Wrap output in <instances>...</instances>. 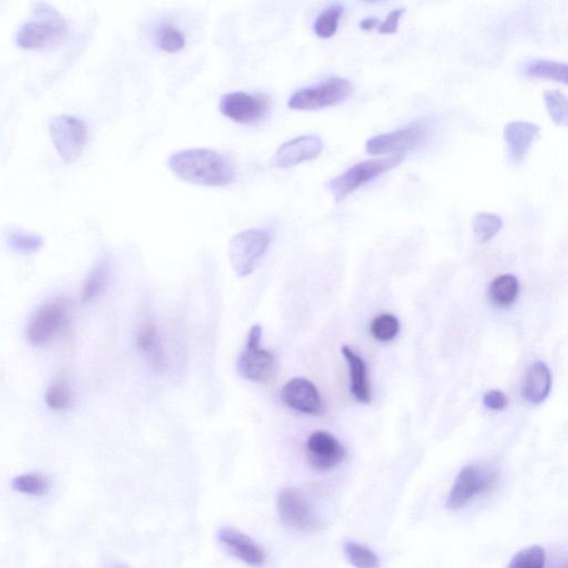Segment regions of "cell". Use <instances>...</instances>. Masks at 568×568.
<instances>
[{
  "instance_id": "6da1fadb",
  "label": "cell",
  "mask_w": 568,
  "mask_h": 568,
  "mask_svg": "<svg viewBox=\"0 0 568 568\" xmlns=\"http://www.w3.org/2000/svg\"><path fill=\"white\" fill-rule=\"evenodd\" d=\"M168 165L179 179L204 187H224L235 179L234 164L227 155L215 150H181L170 155Z\"/></svg>"
},
{
  "instance_id": "7a4b0ae2",
  "label": "cell",
  "mask_w": 568,
  "mask_h": 568,
  "mask_svg": "<svg viewBox=\"0 0 568 568\" xmlns=\"http://www.w3.org/2000/svg\"><path fill=\"white\" fill-rule=\"evenodd\" d=\"M68 33L66 20L48 4L35 5L32 15L18 29L16 44L24 49L53 46Z\"/></svg>"
},
{
  "instance_id": "3957f363",
  "label": "cell",
  "mask_w": 568,
  "mask_h": 568,
  "mask_svg": "<svg viewBox=\"0 0 568 568\" xmlns=\"http://www.w3.org/2000/svg\"><path fill=\"white\" fill-rule=\"evenodd\" d=\"M405 158L404 154L390 155L382 159L360 163L338 175L329 184V189L336 201L344 200L362 185L380 177L381 174L398 167Z\"/></svg>"
},
{
  "instance_id": "277c9868",
  "label": "cell",
  "mask_w": 568,
  "mask_h": 568,
  "mask_svg": "<svg viewBox=\"0 0 568 568\" xmlns=\"http://www.w3.org/2000/svg\"><path fill=\"white\" fill-rule=\"evenodd\" d=\"M271 244L268 231L250 229L237 234L230 241L229 258L235 274L244 278L254 273Z\"/></svg>"
},
{
  "instance_id": "5b68a950",
  "label": "cell",
  "mask_w": 568,
  "mask_h": 568,
  "mask_svg": "<svg viewBox=\"0 0 568 568\" xmlns=\"http://www.w3.org/2000/svg\"><path fill=\"white\" fill-rule=\"evenodd\" d=\"M276 511L285 529L296 533H315L324 530V522L315 515L313 506L303 493L286 487L276 497Z\"/></svg>"
},
{
  "instance_id": "8992f818",
  "label": "cell",
  "mask_w": 568,
  "mask_h": 568,
  "mask_svg": "<svg viewBox=\"0 0 568 568\" xmlns=\"http://www.w3.org/2000/svg\"><path fill=\"white\" fill-rule=\"evenodd\" d=\"M354 92V85L344 78L334 77L318 85L303 88L291 95L289 108L294 110H319L344 102Z\"/></svg>"
},
{
  "instance_id": "52a82bcc",
  "label": "cell",
  "mask_w": 568,
  "mask_h": 568,
  "mask_svg": "<svg viewBox=\"0 0 568 568\" xmlns=\"http://www.w3.org/2000/svg\"><path fill=\"white\" fill-rule=\"evenodd\" d=\"M49 135L60 158L76 163L88 142V128L82 119L62 115L50 119Z\"/></svg>"
},
{
  "instance_id": "ba28073f",
  "label": "cell",
  "mask_w": 568,
  "mask_h": 568,
  "mask_svg": "<svg viewBox=\"0 0 568 568\" xmlns=\"http://www.w3.org/2000/svg\"><path fill=\"white\" fill-rule=\"evenodd\" d=\"M263 329L254 325L246 336L245 349L238 360V371L244 379L266 384L273 380L278 371L274 354L260 348Z\"/></svg>"
},
{
  "instance_id": "9c48e42d",
  "label": "cell",
  "mask_w": 568,
  "mask_h": 568,
  "mask_svg": "<svg viewBox=\"0 0 568 568\" xmlns=\"http://www.w3.org/2000/svg\"><path fill=\"white\" fill-rule=\"evenodd\" d=\"M496 481L495 472L490 467L470 464L462 469L446 501V509L460 511L475 496L489 491Z\"/></svg>"
},
{
  "instance_id": "30bf717a",
  "label": "cell",
  "mask_w": 568,
  "mask_h": 568,
  "mask_svg": "<svg viewBox=\"0 0 568 568\" xmlns=\"http://www.w3.org/2000/svg\"><path fill=\"white\" fill-rule=\"evenodd\" d=\"M271 99L264 94L230 93L220 99V113L234 123L254 124L264 120L271 110Z\"/></svg>"
},
{
  "instance_id": "8fae6325",
  "label": "cell",
  "mask_w": 568,
  "mask_h": 568,
  "mask_svg": "<svg viewBox=\"0 0 568 568\" xmlns=\"http://www.w3.org/2000/svg\"><path fill=\"white\" fill-rule=\"evenodd\" d=\"M68 305L63 300L53 301L37 310L28 324L27 338L35 346H42L55 339L67 323Z\"/></svg>"
},
{
  "instance_id": "7c38bea8",
  "label": "cell",
  "mask_w": 568,
  "mask_h": 568,
  "mask_svg": "<svg viewBox=\"0 0 568 568\" xmlns=\"http://www.w3.org/2000/svg\"><path fill=\"white\" fill-rule=\"evenodd\" d=\"M306 457L309 464L318 472L336 469L346 460L345 447L329 432L318 431L306 441Z\"/></svg>"
},
{
  "instance_id": "4fadbf2b",
  "label": "cell",
  "mask_w": 568,
  "mask_h": 568,
  "mask_svg": "<svg viewBox=\"0 0 568 568\" xmlns=\"http://www.w3.org/2000/svg\"><path fill=\"white\" fill-rule=\"evenodd\" d=\"M425 134L424 125L414 124L395 132L375 135L366 143V153L371 155L401 154L421 144Z\"/></svg>"
},
{
  "instance_id": "5bb4252c",
  "label": "cell",
  "mask_w": 568,
  "mask_h": 568,
  "mask_svg": "<svg viewBox=\"0 0 568 568\" xmlns=\"http://www.w3.org/2000/svg\"><path fill=\"white\" fill-rule=\"evenodd\" d=\"M217 539L231 555L244 564L261 568L265 565L266 554L263 547L245 533L234 527L224 526L217 533Z\"/></svg>"
},
{
  "instance_id": "9a60e30c",
  "label": "cell",
  "mask_w": 568,
  "mask_h": 568,
  "mask_svg": "<svg viewBox=\"0 0 568 568\" xmlns=\"http://www.w3.org/2000/svg\"><path fill=\"white\" fill-rule=\"evenodd\" d=\"M323 139L308 135L290 140L276 150L273 158L275 168L286 169L318 158L323 153Z\"/></svg>"
},
{
  "instance_id": "2e32d148",
  "label": "cell",
  "mask_w": 568,
  "mask_h": 568,
  "mask_svg": "<svg viewBox=\"0 0 568 568\" xmlns=\"http://www.w3.org/2000/svg\"><path fill=\"white\" fill-rule=\"evenodd\" d=\"M281 400L286 406L300 414L318 415L323 414L324 402L313 382L295 378L281 390Z\"/></svg>"
},
{
  "instance_id": "e0dca14e",
  "label": "cell",
  "mask_w": 568,
  "mask_h": 568,
  "mask_svg": "<svg viewBox=\"0 0 568 568\" xmlns=\"http://www.w3.org/2000/svg\"><path fill=\"white\" fill-rule=\"evenodd\" d=\"M135 345L150 366L158 374H163L167 368V359L157 324L153 319L145 318L138 325L135 332Z\"/></svg>"
},
{
  "instance_id": "ac0fdd59",
  "label": "cell",
  "mask_w": 568,
  "mask_h": 568,
  "mask_svg": "<svg viewBox=\"0 0 568 568\" xmlns=\"http://www.w3.org/2000/svg\"><path fill=\"white\" fill-rule=\"evenodd\" d=\"M539 134L540 127L535 124L512 122L506 125L504 138L509 158L513 164H519L524 160Z\"/></svg>"
},
{
  "instance_id": "d6986e66",
  "label": "cell",
  "mask_w": 568,
  "mask_h": 568,
  "mask_svg": "<svg viewBox=\"0 0 568 568\" xmlns=\"http://www.w3.org/2000/svg\"><path fill=\"white\" fill-rule=\"evenodd\" d=\"M553 378L551 370L544 362H536L527 372L522 395L531 404H541L550 395Z\"/></svg>"
},
{
  "instance_id": "ffe728a7",
  "label": "cell",
  "mask_w": 568,
  "mask_h": 568,
  "mask_svg": "<svg viewBox=\"0 0 568 568\" xmlns=\"http://www.w3.org/2000/svg\"><path fill=\"white\" fill-rule=\"evenodd\" d=\"M341 351L346 362H348L352 394H354V398L361 402V404H370L371 388L368 379V370H366L364 360L348 345H344Z\"/></svg>"
},
{
  "instance_id": "44dd1931",
  "label": "cell",
  "mask_w": 568,
  "mask_h": 568,
  "mask_svg": "<svg viewBox=\"0 0 568 568\" xmlns=\"http://www.w3.org/2000/svg\"><path fill=\"white\" fill-rule=\"evenodd\" d=\"M519 293V281L512 274L497 276L489 286L491 303L499 308H507L514 304Z\"/></svg>"
},
{
  "instance_id": "7402d4cb",
  "label": "cell",
  "mask_w": 568,
  "mask_h": 568,
  "mask_svg": "<svg viewBox=\"0 0 568 568\" xmlns=\"http://www.w3.org/2000/svg\"><path fill=\"white\" fill-rule=\"evenodd\" d=\"M523 72L530 77L554 80L568 85V64L549 59H535L526 63Z\"/></svg>"
},
{
  "instance_id": "603a6c76",
  "label": "cell",
  "mask_w": 568,
  "mask_h": 568,
  "mask_svg": "<svg viewBox=\"0 0 568 568\" xmlns=\"http://www.w3.org/2000/svg\"><path fill=\"white\" fill-rule=\"evenodd\" d=\"M109 275L110 265L107 260H100L95 264L85 280L82 291L83 300L92 301L102 294L108 284Z\"/></svg>"
},
{
  "instance_id": "cb8c5ba5",
  "label": "cell",
  "mask_w": 568,
  "mask_h": 568,
  "mask_svg": "<svg viewBox=\"0 0 568 568\" xmlns=\"http://www.w3.org/2000/svg\"><path fill=\"white\" fill-rule=\"evenodd\" d=\"M12 489L20 494L43 497L47 495L50 484L47 479L39 474L28 473L15 477L12 481Z\"/></svg>"
},
{
  "instance_id": "d4e9b609",
  "label": "cell",
  "mask_w": 568,
  "mask_h": 568,
  "mask_svg": "<svg viewBox=\"0 0 568 568\" xmlns=\"http://www.w3.org/2000/svg\"><path fill=\"white\" fill-rule=\"evenodd\" d=\"M344 553L352 566L355 568H380V557L374 551L359 543H344Z\"/></svg>"
},
{
  "instance_id": "484cf974",
  "label": "cell",
  "mask_w": 568,
  "mask_h": 568,
  "mask_svg": "<svg viewBox=\"0 0 568 568\" xmlns=\"http://www.w3.org/2000/svg\"><path fill=\"white\" fill-rule=\"evenodd\" d=\"M154 43L164 53H177L184 47L185 38L174 25L165 23L155 30Z\"/></svg>"
},
{
  "instance_id": "4316f807",
  "label": "cell",
  "mask_w": 568,
  "mask_h": 568,
  "mask_svg": "<svg viewBox=\"0 0 568 568\" xmlns=\"http://www.w3.org/2000/svg\"><path fill=\"white\" fill-rule=\"evenodd\" d=\"M472 225H473L477 240L481 244H486L500 233L503 227V220L494 214L480 213L473 218Z\"/></svg>"
},
{
  "instance_id": "83f0119b",
  "label": "cell",
  "mask_w": 568,
  "mask_h": 568,
  "mask_svg": "<svg viewBox=\"0 0 568 568\" xmlns=\"http://www.w3.org/2000/svg\"><path fill=\"white\" fill-rule=\"evenodd\" d=\"M46 404L50 410L55 412H63L69 409L72 395L68 381L65 376H58L56 380L49 385L46 392Z\"/></svg>"
},
{
  "instance_id": "f1b7e54d",
  "label": "cell",
  "mask_w": 568,
  "mask_h": 568,
  "mask_svg": "<svg viewBox=\"0 0 568 568\" xmlns=\"http://www.w3.org/2000/svg\"><path fill=\"white\" fill-rule=\"evenodd\" d=\"M342 13H344V8L339 5H334V6L324 9L314 23L316 36L324 39L334 37L338 32Z\"/></svg>"
},
{
  "instance_id": "f546056e",
  "label": "cell",
  "mask_w": 568,
  "mask_h": 568,
  "mask_svg": "<svg viewBox=\"0 0 568 568\" xmlns=\"http://www.w3.org/2000/svg\"><path fill=\"white\" fill-rule=\"evenodd\" d=\"M400 323L395 315L391 314H382L375 316L370 325L371 334L375 340L380 342H389L398 335Z\"/></svg>"
},
{
  "instance_id": "4dcf8cb0",
  "label": "cell",
  "mask_w": 568,
  "mask_h": 568,
  "mask_svg": "<svg viewBox=\"0 0 568 568\" xmlns=\"http://www.w3.org/2000/svg\"><path fill=\"white\" fill-rule=\"evenodd\" d=\"M7 243L15 253L22 254H36L44 245V240L40 235L24 233V231L10 233Z\"/></svg>"
},
{
  "instance_id": "1f68e13d",
  "label": "cell",
  "mask_w": 568,
  "mask_h": 568,
  "mask_svg": "<svg viewBox=\"0 0 568 568\" xmlns=\"http://www.w3.org/2000/svg\"><path fill=\"white\" fill-rule=\"evenodd\" d=\"M545 550L540 545H533L516 553L507 568H544Z\"/></svg>"
},
{
  "instance_id": "d6a6232c",
  "label": "cell",
  "mask_w": 568,
  "mask_h": 568,
  "mask_svg": "<svg viewBox=\"0 0 568 568\" xmlns=\"http://www.w3.org/2000/svg\"><path fill=\"white\" fill-rule=\"evenodd\" d=\"M547 110L553 122L559 125H568V97L559 90L544 94Z\"/></svg>"
},
{
  "instance_id": "836d02e7",
  "label": "cell",
  "mask_w": 568,
  "mask_h": 568,
  "mask_svg": "<svg viewBox=\"0 0 568 568\" xmlns=\"http://www.w3.org/2000/svg\"><path fill=\"white\" fill-rule=\"evenodd\" d=\"M486 407L492 411L504 410L507 405V396L499 390L487 392L483 399Z\"/></svg>"
},
{
  "instance_id": "e575fe53",
  "label": "cell",
  "mask_w": 568,
  "mask_h": 568,
  "mask_svg": "<svg viewBox=\"0 0 568 568\" xmlns=\"http://www.w3.org/2000/svg\"><path fill=\"white\" fill-rule=\"evenodd\" d=\"M404 9H395L388 15L384 22L380 24V34H394L398 32L401 17L404 16Z\"/></svg>"
},
{
  "instance_id": "d590c367",
  "label": "cell",
  "mask_w": 568,
  "mask_h": 568,
  "mask_svg": "<svg viewBox=\"0 0 568 568\" xmlns=\"http://www.w3.org/2000/svg\"><path fill=\"white\" fill-rule=\"evenodd\" d=\"M360 26L364 30H372L378 26V19L370 17L362 20Z\"/></svg>"
},
{
  "instance_id": "8d00e7d4",
  "label": "cell",
  "mask_w": 568,
  "mask_h": 568,
  "mask_svg": "<svg viewBox=\"0 0 568 568\" xmlns=\"http://www.w3.org/2000/svg\"><path fill=\"white\" fill-rule=\"evenodd\" d=\"M103 568H130L128 565H125V563L117 561V560H108L103 565Z\"/></svg>"
}]
</instances>
